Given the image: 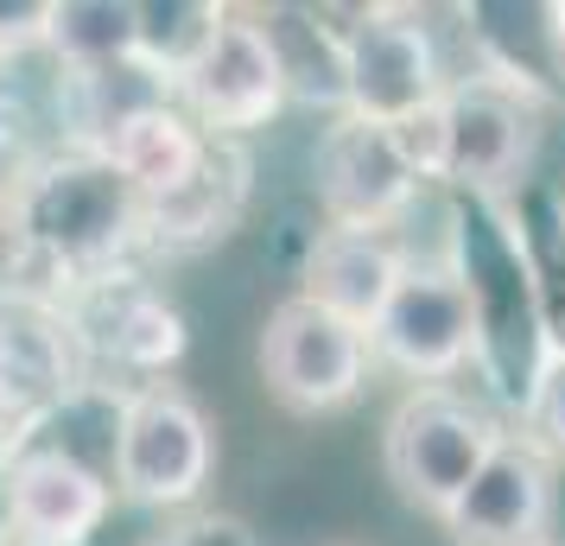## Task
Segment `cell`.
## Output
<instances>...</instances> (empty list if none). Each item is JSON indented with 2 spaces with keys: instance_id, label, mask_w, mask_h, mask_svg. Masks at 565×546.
<instances>
[{
  "instance_id": "6da1fadb",
  "label": "cell",
  "mask_w": 565,
  "mask_h": 546,
  "mask_svg": "<svg viewBox=\"0 0 565 546\" xmlns=\"http://www.w3.org/2000/svg\"><path fill=\"white\" fill-rule=\"evenodd\" d=\"M13 242H20V280L13 292H64L128 267V248L140 242V191H134L103 153L64 147L39 159L32 179L13 197Z\"/></svg>"
},
{
  "instance_id": "7a4b0ae2",
  "label": "cell",
  "mask_w": 565,
  "mask_h": 546,
  "mask_svg": "<svg viewBox=\"0 0 565 546\" xmlns=\"http://www.w3.org/2000/svg\"><path fill=\"white\" fill-rule=\"evenodd\" d=\"M502 445V426L483 400H470L458 388H413L382 432V458L394 490L413 508L445 515L463 495V483L489 464V451Z\"/></svg>"
},
{
  "instance_id": "3957f363",
  "label": "cell",
  "mask_w": 565,
  "mask_h": 546,
  "mask_svg": "<svg viewBox=\"0 0 565 546\" xmlns=\"http://www.w3.org/2000/svg\"><path fill=\"white\" fill-rule=\"evenodd\" d=\"M337 64H343V115L394 128L445 96V57L433 26L413 7H356L350 26H337Z\"/></svg>"
},
{
  "instance_id": "277c9868",
  "label": "cell",
  "mask_w": 565,
  "mask_h": 546,
  "mask_svg": "<svg viewBox=\"0 0 565 546\" xmlns=\"http://www.w3.org/2000/svg\"><path fill=\"white\" fill-rule=\"evenodd\" d=\"M216 470V432L210 414L179 382H147L121 407V445H115V495L140 508H184L198 502Z\"/></svg>"
},
{
  "instance_id": "5b68a950",
  "label": "cell",
  "mask_w": 565,
  "mask_h": 546,
  "mask_svg": "<svg viewBox=\"0 0 565 546\" xmlns=\"http://www.w3.org/2000/svg\"><path fill=\"white\" fill-rule=\"evenodd\" d=\"M57 306L71 318V338H77L89 368H121V375L166 382V368L184 356L179 306L153 280H140L134 267L89 274V280L57 292Z\"/></svg>"
},
{
  "instance_id": "8992f818",
  "label": "cell",
  "mask_w": 565,
  "mask_h": 546,
  "mask_svg": "<svg viewBox=\"0 0 565 546\" xmlns=\"http://www.w3.org/2000/svg\"><path fill=\"white\" fill-rule=\"evenodd\" d=\"M477 306L451 267H419L407 260V274L394 280L382 318L369 324V356L387 368H401L426 388H445L458 368L477 363Z\"/></svg>"
},
{
  "instance_id": "52a82bcc",
  "label": "cell",
  "mask_w": 565,
  "mask_h": 546,
  "mask_svg": "<svg viewBox=\"0 0 565 546\" xmlns=\"http://www.w3.org/2000/svg\"><path fill=\"white\" fill-rule=\"evenodd\" d=\"M369 331L331 318L311 299H280L267 312V331H260V375L274 400H286L292 414H337L350 407L369 382Z\"/></svg>"
},
{
  "instance_id": "ba28073f",
  "label": "cell",
  "mask_w": 565,
  "mask_h": 546,
  "mask_svg": "<svg viewBox=\"0 0 565 546\" xmlns=\"http://www.w3.org/2000/svg\"><path fill=\"white\" fill-rule=\"evenodd\" d=\"M286 96V64L274 52V39L260 26V13H235L223 20L216 45L204 52V64L179 83V108L210 133V140H242V133L267 128Z\"/></svg>"
},
{
  "instance_id": "9c48e42d",
  "label": "cell",
  "mask_w": 565,
  "mask_h": 546,
  "mask_svg": "<svg viewBox=\"0 0 565 546\" xmlns=\"http://www.w3.org/2000/svg\"><path fill=\"white\" fill-rule=\"evenodd\" d=\"M553 508L559 477L553 458L521 432H502L489 464L463 483V495L445 508V527L458 546H553Z\"/></svg>"
},
{
  "instance_id": "30bf717a",
  "label": "cell",
  "mask_w": 565,
  "mask_h": 546,
  "mask_svg": "<svg viewBox=\"0 0 565 546\" xmlns=\"http://www.w3.org/2000/svg\"><path fill=\"white\" fill-rule=\"evenodd\" d=\"M445 115V184L463 197H495L534 159V108L502 77H458L438 96Z\"/></svg>"
},
{
  "instance_id": "8fae6325",
  "label": "cell",
  "mask_w": 565,
  "mask_h": 546,
  "mask_svg": "<svg viewBox=\"0 0 565 546\" xmlns=\"http://www.w3.org/2000/svg\"><path fill=\"white\" fill-rule=\"evenodd\" d=\"M89 382L71 318L52 292H13L0 287V432H20L52 400Z\"/></svg>"
},
{
  "instance_id": "7c38bea8",
  "label": "cell",
  "mask_w": 565,
  "mask_h": 546,
  "mask_svg": "<svg viewBox=\"0 0 565 546\" xmlns=\"http://www.w3.org/2000/svg\"><path fill=\"white\" fill-rule=\"evenodd\" d=\"M419 197V179L394 147V133L356 115H337L318 140V204L331 229H394Z\"/></svg>"
},
{
  "instance_id": "4fadbf2b",
  "label": "cell",
  "mask_w": 565,
  "mask_h": 546,
  "mask_svg": "<svg viewBox=\"0 0 565 546\" xmlns=\"http://www.w3.org/2000/svg\"><path fill=\"white\" fill-rule=\"evenodd\" d=\"M115 508V483L71 458L7 451V534L0 546H89Z\"/></svg>"
},
{
  "instance_id": "5bb4252c",
  "label": "cell",
  "mask_w": 565,
  "mask_h": 546,
  "mask_svg": "<svg viewBox=\"0 0 565 546\" xmlns=\"http://www.w3.org/2000/svg\"><path fill=\"white\" fill-rule=\"evenodd\" d=\"M242 204H248V153L235 140H204L198 165L172 191L140 204V235L166 248H198V242L230 235Z\"/></svg>"
},
{
  "instance_id": "9a60e30c",
  "label": "cell",
  "mask_w": 565,
  "mask_h": 546,
  "mask_svg": "<svg viewBox=\"0 0 565 546\" xmlns=\"http://www.w3.org/2000/svg\"><path fill=\"white\" fill-rule=\"evenodd\" d=\"M401 274H407V255L394 248V235L318 229V242H311V255H306V287H299V299H311V306H324L331 318L369 331L382 318L387 292H394Z\"/></svg>"
},
{
  "instance_id": "2e32d148",
  "label": "cell",
  "mask_w": 565,
  "mask_h": 546,
  "mask_svg": "<svg viewBox=\"0 0 565 546\" xmlns=\"http://www.w3.org/2000/svg\"><path fill=\"white\" fill-rule=\"evenodd\" d=\"M121 407L128 394L115 382H77V388L52 400L39 419H26L20 432H0L7 451H45V458H71V464L96 470L115 483V445H121Z\"/></svg>"
},
{
  "instance_id": "e0dca14e",
  "label": "cell",
  "mask_w": 565,
  "mask_h": 546,
  "mask_svg": "<svg viewBox=\"0 0 565 546\" xmlns=\"http://www.w3.org/2000/svg\"><path fill=\"white\" fill-rule=\"evenodd\" d=\"M204 140H210V133L198 128L172 96H166V103H147V108H134V115H121V121L103 133V147H96V153H103L108 165L140 191V204H147V197L172 191V184L198 165Z\"/></svg>"
},
{
  "instance_id": "ac0fdd59",
  "label": "cell",
  "mask_w": 565,
  "mask_h": 546,
  "mask_svg": "<svg viewBox=\"0 0 565 546\" xmlns=\"http://www.w3.org/2000/svg\"><path fill=\"white\" fill-rule=\"evenodd\" d=\"M223 20H230L223 0H134V64L153 83L179 89L216 45Z\"/></svg>"
},
{
  "instance_id": "d6986e66",
  "label": "cell",
  "mask_w": 565,
  "mask_h": 546,
  "mask_svg": "<svg viewBox=\"0 0 565 546\" xmlns=\"http://www.w3.org/2000/svg\"><path fill=\"white\" fill-rule=\"evenodd\" d=\"M45 52L64 77H103L134 64V0H52Z\"/></svg>"
},
{
  "instance_id": "ffe728a7",
  "label": "cell",
  "mask_w": 565,
  "mask_h": 546,
  "mask_svg": "<svg viewBox=\"0 0 565 546\" xmlns=\"http://www.w3.org/2000/svg\"><path fill=\"white\" fill-rule=\"evenodd\" d=\"M521 419L546 458H565V343H546L540 350L534 375H527V394H521Z\"/></svg>"
},
{
  "instance_id": "44dd1931",
  "label": "cell",
  "mask_w": 565,
  "mask_h": 546,
  "mask_svg": "<svg viewBox=\"0 0 565 546\" xmlns=\"http://www.w3.org/2000/svg\"><path fill=\"white\" fill-rule=\"evenodd\" d=\"M32 165H39V153H32V140H26V108L7 103V89H0V204L20 197Z\"/></svg>"
},
{
  "instance_id": "7402d4cb",
  "label": "cell",
  "mask_w": 565,
  "mask_h": 546,
  "mask_svg": "<svg viewBox=\"0 0 565 546\" xmlns=\"http://www.w3.org/2000/svg\"><path fill=\"white\" fill-rule=\"evenodd\" d=\"M45 26H52V0H0V64L45 52Z\"/></svg>"
},
{
  "instance_id": "603a6c76",
  "label": "cell",
  "mask_w": 565,
  "mask_h": 546,
  "mask_svg": "<svg viewBox=\"0 0 565 546\" xmlns=\"http://www.w3.org/2000/svg\"><path fill=\"white\" fill-rule=\"evenodd\" d=\"M153 546H260V540L248 534V521L235 515H198L184 527H172V534H159Z\"/></svg>"
},
{
  "instance_id": "cb8c5ba5",
  "label": "cell",
  "mask_w": 565,
  "mask_h": 546,
  "mask_svg": "<svg viewBox=\"0 0 565 546\" xmlns=\"http://www.w3.org/2000/svg\"><path fill=\"white\" fill-rule=\"evenodd\" d=\"M0 280H20V242H13V204H0Z\"/></svg>"
},
{
  "instance_id": "d4e9b609",
  "label": "cell",
  "mask_w": 565,
  "mask_h": 546,
  "mask_svg": "<svg viewBox=\"0 0 565 546\" xmlns=\"http://www.w3.org/2000/svg\"><path fill=\"white\" fill-rule=\"evenodd\" d=\"M546 45H553V71L565 77V0L546 7Z\"/></svg>"
},
{
  "instance_id": "484cf974",
  "label": "cell",
  "mask_w": 565,
  "mask_h": 546,
  "mask_svg": "<svg viewBox=\"0 0 565 546\" xmlns=\"http://www.w3.org/2000/svg\"><path fill=\"white\" fill-rule=\"evenodd\" d=\"M0 534H7V439H0Z\"/></svg>"
},
{
  "instance_id": "4316f807",
  "label": "cell",
  "mask_w": 565,
  "mask_h": 546,
  "mask_svg": "<svg viewBox=\"0 0 565 546\" xmlns=\"http://www.w3.org/2000/svg\"><path fill=\"white\" fill-rule=\"evenodd\" d=\"M559 242H565V210H559Z\"/></svg>"
},
{
  "instance_id": "83f0119b",
  "label": "cell",
  "mask_w": 565,
  "mask_h": 546,
  "mask_svg": "<svg viewBox=\"0 0 565 546\" xmlns=\"http://www.w3.org/2000/svg\"><path fill=\"white\" fill-rule=\"evenodd\" d=\"M553 343H565V338H553Z\"/></svg>"
},
{
  "instance_id": "f1b7e54d",
  "label": "cell",
  "mask_w": 565,
  "mask_h": 546,
  "mask_svg": "<svg viewBox=\"0 0 565 546\" xmlns=\"http://www.w3.org/2000/svg\"><path fill=\"white\" fill-rule=\"evenodd\" d=\"M0 71H7V64H0Z\"/></svg>"
}]
</instances>
